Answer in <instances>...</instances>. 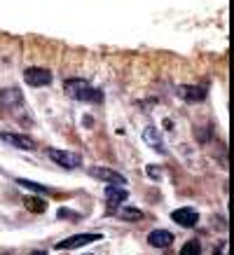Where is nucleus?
<instances>
[{
	"mask_svg": "<svg viewBox=\"0 0 234 255\" xmlns=\"http://www.w3.org/2000/svg\"><path fill=\"white\" fill-rule=\"evenodd\" d=\"M63 92L68 94L73 101H87V103H101L103 101V92L96 89V87H92L87 80H78V78L66 80Z\"/></svg>",
	"mask_w": 234,
	"mask_h": 255,
	"instance_id": "1",
	"label": "nucleus"
},
{
	"mask_svg": "<svg viewBox=\"0 0 234 255\" xmlns=\"http://www.w3.org/2000/svg\"><path fill=\"white\" fill-rule=\"evenodd\" d=\"M47 155H49L52 162H56L59 166H63V169H78L80 166V155L68 152V150H56V147H49V150H47Z\"/></svg>",
	"mask_w": 234,
	"mask_h": 255,
	"instance_id": "2",
	"label": "nucleus"
},
{
	"mask_svg": "<svg viewBox=\"0 0 234 255\" xmlns=\"http://www.w3.org/2000/svg\"><path fill=\"white\" fill-rule=\"evenodd\" d=\"M101 239V234L96 232H87V234H75V237H68V239H63L56 244L59 251H70V248H80V246H87V244H94V241Z\"/></svg>",
	"mask_w": 234,
	"mask_h": 255,
	"instance_id": "3",
	"label": "nucleus"
},
{
	"mask_svg": "<svg viewBox=\"0 0 234 255\" xmlns=\"http://www.w3.org/2000/svg\"><path fill=\"white\" fill-rule=\"evenodd\" d=\"M23 80L31 87H47L52 85V73L47 68H26L23 70Z\"/></svg>",
	"mask_w": 234,
	"mask_h": 255,
	"instance_id": "4",
	"label": "nucleus"
},
{
	"mask_svg": "<svg viewBox=\"0 0 234 255\" xmlns=\"http://www.w3.org/2000/svg\"><path fill=\"white\" fill-rule=\"evenodd\" d=\"M89 176L99 178V180H106L110 185H119V187H124V183H126V178L122 176V173H117V171H113V169H106V166H92V169H89Z\"/></svg>",
	"mask_w": 234,
	"mask_h": 255,
	"instance_id": "5",
	"label": "nucleus"
},
{
	"mask_svg": "<svg viewBox=\"0 0 234 255\" xmlns=\"http://www.w3.org/2000/svg\"><path fill=\"white\" fill-rule=\"evenodd\" d=\"M126 197H129V192H126L124 187L110 185L108 190H106V204H108V211H110V213H115L117 206L126 201Z\"/></svg>",
	"mask_w": 234,
	"mask_h": 255,
	"instance_id": "6",
	"label": "nucleus"
},
{
	"mask_svg": "<svg viewBox=\"0 0 234 255\" xmlns=\"http://www.w3.org/2000/svg\"><path fill=\"white\" fill-rule=\"evenodd\" d=\"M171 220L173 223H178L180 227H195L197 223H199V213H197L195 209H176L171 213Z\"/></svg>",
	"mask_w": 234,
	"mask_h": 255,
	"instance_id": "7",
	"label": "nucleus"
},
{
	"mask_svg": "<svg viewBox=\"0 0 234 255\" xmlns=\"http://www.w3.org/2000/svg\"><path fill=\"white\" fill-rule=\"evenodd\" d=\"M0 138L5 140V143H9V145L21 147V150H35V140L28 138V136H21V133L2 131V133H0Z\"/></svg>",
	"mask_w": 234,
	"mask_h": 255,
	"instance_id": "8",
	"label": "nucleus"
},
{
	"mask_svg": "<svg viewBox=\"0 0 234 255\" xmlns=\"http://www.w3.org/2000/svg\"><path fill=\"white\" fill-rule=\"evenodd\" d=\"M178 96L187 103H197V101H204L206 99V87L199 85V87H190V85H183L178 87Z\"/></svg>",
	"mask_w": 234,
	"mask_h": 255,
	"instance_id": "9",
	"label": "nucleus"
},
{
	"mask_svg": "<svg viewBox=\"0 0 234 255\" xmlns=\"http://www.w3.org/2000/svg\"><path fill=\"white\" fill-rule=\"evenodd\" d=\"M148 244L155 248H169L173 244V234L169 230H152L148 234Z\"/></svg>",
	"mask_w": 234,
	"mask_h": 255,
	"instance_id": "10",
	"label": "nucleus"
},
{
	"mask_svg": "<svg viewBox=\"0 0 234 255\" xmlns=\"http://www.w3.org/2000/svg\"><path fill=\"white\" fill-rule=\"evenodd\" d=\"M143 140L148 143L150 147H155L157 152H164V140H162V133L157 131L155 127H148L145 131H143Z\"/></svg>",
	"mask_w": 234,
	"mask_h": 255,
	"instance_id": "11",
	"label": "nucleus"
},
{
	"mask_svg": "<svg viewBox=\"0 0 234 255\" xmlns=\"http://www.w3.org/2000/svg\"><path fill=\"white\" fill-rule=\"evenodd\" d=\"M0 103L2 106H16V103H21V92L19 89H5V92H0Z\"/></svg>",
	"mask_w": 234,
	"mask_h": 255,
	"instance_id": "12",
	"label": "nucleus"
},
{
	"mask_svg": "<svg viewBox=\"0 0 234 255\" xmlns=\"http://www.w3.org/2000/svg\"><path fill=\"white\" fill-rule=\"evenodd\" d=\"M180 255H202V244H199L197 239L187 241L185 246L180 248Z\"/></svg>",
	"mask_w": 234,
	"mask_h": 255,
	"instance_id": "13",
	"label": "nucleus"
},
{
	"mask_svg": "<svg viewBox=\"0 0 234 255\" xmlns=\"http://www.w3.org/2000/svg\"><path fill=\"white\" fill-rule=\"evenodd\" d=\"M115 213L122 218V220H140V218H143V213H140L138 209H117Z\"/></svg>",
	"mask_w": 234,
	"mask_h": 255,
	"instance_id": "14",
	"label": "nucleus"
},
{
	"mask_svg": "<svg viewBox=\"0 0 234 255\" xmlns=\"http://www.w3.org/2000/svg\"><path fill=\"white\" fill-rule=\"evenodd\" d=\"M26 206H28L33 213H42V211L47 209L45 201H42V199H35V197H28V199H26Z\"/></svg>",
	"mask_w": 234,
	"mask_h": 255,
	"instance_id": "15",
	"label": "nucleus"
},
{
	"mask_svg": "<svg viewBox=\"0 0 234 255\" xmlns=\"http://www.w3.org/2000/svg\"><path fill=\"white\" fill-rule=\"evenodd\" d=\"M21 187H26V190H33V192H49L47 187H42V185H38V183H31V180H23V178H19L16 180Z\"/></svg>",
	"mask_w": 234,
	"mask_h": 255,
	"instance_id": "16",
	"label": "nucleus"
},
{
	"mask_svg": "<svg viewBox=\"0 0 234 255\" xmlns=\"http://www.w3.org/2000/svg\"><path fill=\"white\" fill-rule=\"evenodd\" d=\"M148 173L152 178H159V176H162V169H159V166H148Z\"/></svg>",
	"mask_w": 234,
	"mask_h": 255,
	"instance_id": "17",
	"label": "nucleus"
},
{
	"mask_svg": "<svg viewBox=\"0 0 234 255\" xmlns=\"http://www.w3.org/2000/svg\"><path fill=\"white\" fill-rule=\"evenodd\" d=\"M59 218H75V213H68L66 209H61L59 211Z\"/></svg>",
	"mask_w": 234,
	"mask_h": 255,
	"instance_id": "18",
	"label": "nucleus"
},
{
	"mask_svg": "<svg viewBox=\"0 0 234 255\" xmlns=\"http://www.w3.org/2000/svg\"><path fill=\"white\" fill-rule=\"evenodd\" d=\"M31 255H47V253H45V251H33Z\"/></svg>",
	"mask_w": 234,
	"mask_h": 255,
	"instance_id": "19",
	"label": "nucleus"
}]
</instances>
